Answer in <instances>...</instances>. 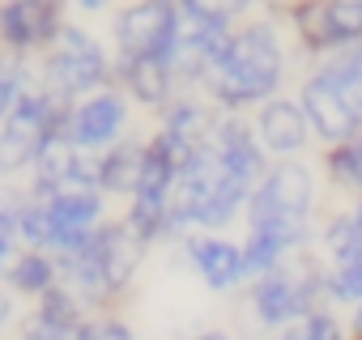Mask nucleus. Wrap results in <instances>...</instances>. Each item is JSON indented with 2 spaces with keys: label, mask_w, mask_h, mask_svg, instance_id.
Returning a JSON list of instances; mask_svg holds the SVG:
<instances>
[{
  "label": "nucleus",
  "mask_w": 362,
  "mask_h": 340,
  "mask_svg": "<svg viewBox=\"0 0 362 340\" xmlns=\"http://www.w3.org/2000/svg\"><path fill=\"white\" fill-rule=\"evenodd\" d=\"M328 30L337 51L362 43V0H328Z\"/></svg>",
  "instance_id": "nucleus-21"
},
{
  "label": "nucleus",
  "mask_w": 362,
  "mask_h": 340,
  "mask_svg": "<svg viewBox=\"0 0 362 340\" xmlns=\"http://www.w3.org/2000/svg\"><path fill=\"white\" fill-rule=\"evenodd\" d=\"M35 77L60 102H77L94 90L115 85V51L77 22H64L60 39L35 60Z\"/></svg>",
  "instance_id": "nucleus-5"
},
{
  "label": "nucleus",
  "mask_w": 362,
  "mask_h": 340,
  "mask_svg": "<svg viewBox=\"0 0 362 340\" xmlns=\"http://www.w3.org/2000/svg\"><path fill=\"white\" fill-rule=\"evenodd\" d=\"M81 340H136V336L119 315H90L81 327Z\"/></svg>",
  "instance_id": "nucleus-23"
},
{
  "label": "nucleus",
  "mask_w": 362,
  "mask_h": 340,
  "mask_svg": "<svg viewBox=\"0 0 362 340\" xmlns=\"http://www.w3.org/2000/svg\"><path fill=\"white\" fill-rule=\"evenodd\" d=\"M324 289H328V302H341V306L362 302V247L324 264Z\"/></svg>",
  "instance_id": "nucleus-19"
},
{
  "label": "nucleus",
  "mask_w": 362,
  "mask_h": 340,
  "mask_svg": "<svg viewBox=\"0 0 362 340\" xmlns=\"http://www.w3.org/2000/svg\"><path fill=\"white\" fill-rule=\"evenodd\" d=\"M132 132V102L124 98L119 85H107V90H94L77 102L64 107V123H60V136L86 153H103L111 145H119L124 136Z\"/></svg>",
  "instance_id": "nucleus-8"
},
{
  "label": "nucleus",
  "mask_w": 362,
  "mask_h": 340,
  "mask_svg": "<svg viewBox=\"0 0 362 340\" xmlns=\"http://www.w3.org/2000/svg\"><path fill=\"white\" fill-rule=\"evenodd\" d=\"M145 243L132 234V226L124 217H107L90 243L73 255H60V285L90 310V315H119V302L128 298L141 260H145Z\"/></svg>",
  "instance_id": "nucleus-3"
},
{
  "label": "nucleus",
  "mask_w": 362,
  "mask_h": 340,
  "mask_svg": "<svg viewBox=\"0 0 362 340\" xmlns=\"http://www.w3.org/2000/svg\"><path fill=\"white\" fill-rule=\"evenodd\" d=\"M188 264L197 268V277L214 289V293H230L239 285H247V264H243V243L226 238V234H209V230H192L179 238Z\"/></svg>",
  "instance_id": "nucleus-12"
},
{
  "label": "nucleus",
  "mask_w": 362,
  "mask_h": 340,
  "mask_svg": "<svg viewBox=\"0 0 362 340\" xmlns=\"http://www.w3.org/2000/svg\"><path fill=\"white\" fill-rule=\"evenodd\" d=\"M298 102H303V111H307V123H311V136L328 149V145H341V140H349V136H358L362 128H358V119L345 111V102L337 98V90L324 81V73L311 64V73L303 77V85H298Z\"/></svg>",
  "instance_id": "nucleus-13"
},
{
  "label": "nucleus",
  "mask_w": 362,
  "mask_h": 340,
  "mask_svg": "<svg viewBox=\"0 0 362 340\" xmlns=\"http://www.w3.org/2000/svg\"><path fill=\"white\" fill-rule=\"evenodd\" d=\"M349 217H354V230H358V243H362V200H354V209H349Z\"/></svg>",
  "instance_id": "nucleus-30"
},
{
  "label": "nucleus",
  "mask_w": 362,
  "mask_h": 340,
  "mask_svg": "<svg viewBox=\"0 0 362 340\" xmlns=\"http://www.w3.org/2000/svg\"><path fill=\"white\" fill-rule=\"evenodd\" d=\"M115 5V0H69V9H77V13H107Z\"/></svg>",
  "instance_id": "nucleus-26"
},
{
  "label": "nucleus",
  "mask_w": 362,
  "mask_h": 340,
  "mask_svg": "<svg viewBox=\"0 0 362 340\" xmlns=\"http://www.w3.org/2000/svg\"><path fill=\"white\" fill-rule=\"evenodd\" d=\"M286 73H290L286 26L277 13H260V18H243L230 26L222 51L209 60L197 94H205L218 111L247 115L260 102L281 94Z\"/></svg>",
  "instance_id": "nucleus-2"
},
{
  "label": "nucleus",
  "mask_w": 362,
  "mask_h": 340,
  "mask_svg": "<svg viewBox=\"0 0 362 340\" xmlns=\"http://www.w3.org/2000/svg\"><path fill=\"white\" fill-rule=\"evenodd\" d=\"M179 0H128L111 13V51L115 60H166L175 39Z\"/></svg>",
  "instance_id": "nucleus-9"
},
{
  "label": "nucleus",
  "mask_w": 362,
  "mask_h": 340,
  "mask_svg": "<svg viewBox=\"0 0 362 340\" xmlns=\"http://www.w3.org/2000/svg\"><path fill=\"white\" fill-rule=\"evenodd\" d=\"M9 323H13V293H9L5 285H0V340H5Z\"/></svg>",
  "instance_id": "nucleus-25"
},
{
  "label": "nucleus",
  "mask_w": 362,
  "mask_h": 340,
  "mask_svg": "<svg viewBox=\"0 0 362 340\" xmlns=\"http://www.w3.org/2000/svg\"><path fill=\"white\" fill-rule=\"evenodd\" d=\"M107 221V196L98 188H73L56 196H30L18 192V243L47 251V255H73L90 243V234Z\"/></svg>",
  "instance_id": "nucleus-4"
},
{
  "label": "nucleus",
  "mask_w": 362,
  "mask_h": 340,
  "mask_svg": "<svg viewBox=\"0 0 362 340\" xmlns=\"http://www.w3.org/2000/svg\"><path fill=\"white\" fill-rule=\"evenodd\" d=\"M30 81H35V60L0 51V119L18 107V98L30 90Z\"/></svg>",
  "instance_id": "nucleus-20"
},
{
  "label": "nucleus",
  "mask_w": 362,
  "mask_h": 340,
  "mask_svg": "<svg viewBox=\"0 0 362 340\" xmlns=\"http://www.w3.org/2000/svg\"><path fill=\"white\" fill-rule=\"evenodd\" d=\"M56 5H64V9H69V0H56Z\"/></svg>",
  "instance_id": "nucleus-32"
},
{
  "label": "nucleus",
  "mask_w": 362,
  "mask_h": 340,
  "mask_svg": "<svg viewBox=\"0 0 362 340\" xmlns=\"http://www.w3.org/2000/svg\"><path fill=\"white\" fill-rule=\"evenodd\" d=\"M69 13L56 0H0V51L39 60L64 30Z\"/></svg>",
  "instance_id": "nucleus-10"
},
{
  "label": "nucleus",
  "mask_w": 362,
  "mask_h": 340,
  "mask_svg": "<svg viewBox=\"0 0 362 340\" xmlns=\"http://www.w3.org/2000/svg\"><path fill=\"white\" fill-rule=\"evenodd\" d=\"M324 175L337 192L362 200V132L324 149Z\"/></svg>",
  "instance_id": "nucleus-18"
},
{
  "label": "nucleus",
  "mask_w": 362,
  "mask_h": 340,
  "mask_svg": "<svg viewBox=\"0 0 362 340\" xmlns=\"http://www.w3.org/2000/svg\"><path fill=\"white\" fill-rule=\"evenodd\" d=\"M349 336H354V340H362V302L354 306V319H349Z\"/></svg>",
  "instance_id": "nucleus-29"
},
{
  "label": "nucleus",
  "mask_w": 362,
  "mask_h": 340,
  "mask_svg": "<svg viewBox=\"0 0 362 340\" xmlns=\"http://www.w3.org/2000/svg\"><path fill=\"white\" fill-rule=\"evenodd\" d=\"M56 281H60L56 255L35 251V247H18V255L9 260L5 277H0V285H5L13 298H26V302H39V298H43Z\"/></svg>",
  "instance_id": "nucleus-16"
},
{
  "label": "nucleus",
  "mask_w": 362,
  "mask_h": 340,
  "mask_svg": "<svg viewBox=\"0 0 362 340\" xmlns=\"http://www.w3.org/2000/svg\"><path fill=\"white\" fill-rule=\"evenodd\" d=\"M184 5H197V9H205L214 18H226V22H243V18H252L256 0H184Z\"/></svg>",
  "instance_id": "nucleus-24"
},
{
  "label": "nucleus",
  "mask_w": 362,
  "mask_h": 340,
  "mask_svg": "<svg viewBox=\"0 0 362 340\" xmlns=\"http://www.w3.org/2000/svg\"><path fill=\"white\" fill-rule=\"evenodd\" d=\"M247 306L252 319L260 327H290L298 319H307L311 310L328 306V289H324V260L298 251L286 264H277L273 272H260L247 281Z\"/></svg>",
  "instance_id": "nucleus-6"
},
{
  "label": "nucleus",
  "mask_w": 362,
  "mask_h": 340,
  "mask_svg": "<svg viewBox=\"0 0 362 340\" xmlns=\"http://www.w3.org/2000/svg\"><path fill=\"white\" fill-rule=\"evenodd\" d=\"M18 192L22 188H0V277H5L9 260L18 255Z\"/></svg>",
  "instance_id": "nucleus-22"
},
{
  "label": "nucleus",
  "mask_w": 362,
  "mask_h": 340,
  "mask_svg": "<svg viewBox=\"0 0 362 340\" xmlns=\"http://www.w3.org/2000/svg\"><path fill=\"white\" fill-rule=\"evenodd\" d=\"M192 340H230V336H226V332H218V327H209V332H197Z\"/></svg>",
  "instance_id": "nucleus-31"
},
{
  "label": "nucleus",
  "mask_w": 362,
  "mask_h": 340,
  "mask_svg": "<svg viewBox=\"0 0 362 340\" xmlns=\"http://www.w3.org/2000/svg\"><path fill=\"white\" fill-rule=\"evenodd\" d=\"M115 85L124 90V98H128L132 107H145V111H153V115H158L170 98L184 94L175 68H170L166 60H153V56H145V60H115Z\"/></svg>",
  "instance_id": "nucleus-14"
},
{
  "label": "nucleus",
  "mask_w": 362,
  "mask_h": 340,
  "mask_svg": "<svg viewBox=\"0 0 362 340\" xmlns=\"http://www.w3.org/2000/svg\"><path fill=\"white\" fill-rule=\"evenodd\" d=\"M247 119H252V132H256L260 149H264L273 162H281V157H298V153L315 140L303 102L290 98V94H277V98L260 102Z\"/></svg>",
  "instance_id": "nucleus-11"
},
{
  "label": "nucleus",
  "mask_w": 362,
  "mask_h": 340,
  "mask_svg": "<svg viewBox=\"0 0 362 340\" xmlns=\"http://www.w3.org/2000/svg\"><path fill=\"white\" fill-rule=\"evenodd\" d=\"M315 68L324 73V81L337 90V98L345 102V111H349V115L358 119V128H362V43L341 47V51L315 60Z\"/></svg>",
  "instance_id": "nucleus-17"
},
{
  "label": "nucleus",
  "mask_w": 362,
  "mask_h": 340,
  "mask_svg": "<svg viewBox=\"0 0 362 340\" xmlns=\"http://www.w3.org/2000/svg\"><path fill=\"white\" fill-rule=\"evenodd\" d=\"M64 107L69 102H60L52 90H43L35 77L30 90L18 98V107L0 119V188H13V179H22L35 166V157L60 136Z\"/></svg>",
  "instance_id": "nucleus-7"
},
{
  "label": "nucleus",
  "mask_w": 362,
  "mask_h": 340,
  "mask_svg": "<svg viewBox=\"0 0 362 340\" xmlns=\"http://www.w3.org/2000/svg\"><path fill=\"white\" fill-rule=\"evenodd\" d=\"M141 162H145V136H124L119 145L98 153V192L107 200H128L141 175Z\"/></svg>",
  "instance_id": "nucleus-15"
},
{
  "label": "nucleus",
  "mask_w": 362,
  "mask_h": 340,
  "mask_svg": "<svg viewBox=\"0 0 362 340\" xmlns=\"http://www.w3.org/2000/svg\"><path fill=\"white\" fill-rule=\"evenodd\" d=\"M290 5H294V0H256V9H264V13H277V18H281Z\"/></svg>",
  "instance_id": "nucleus-27"
},
{
  "label": "nucleus",
  "mask_w": 362,
  "mask_h": 340,
  "mask_svg": "<svg viewBox=\"0 0 362 340\" xmlns=\"http://www.w3.org/2000/svg\"><path fill=\"white\" fill-rule=\"evenodd\" d=\"M273 340H307V332H303V323H290V327H281Z\"/></svg>",
  "instance_id": "nucleus-28"
},
{
  "label": "nucleus",
  "mask_w": 362,
  "mask_h": 340,
  "mask_svg": "<svg viewBox=\"0 0 362 340\" xmlns=\"http://www.w3.org/2000/svg\"><path fill=\"white\" fill-rule=\"evenodd\" d=\"M315 200H320V183H315V170L303 157H281L264 170V179L256 183V192L247 196V209H243L247 281L260 272H273L277 264H286L290 255H298L311 243Z\"/></svg>",
  "instance_id": "nucleus-1"
}]
</instances>
